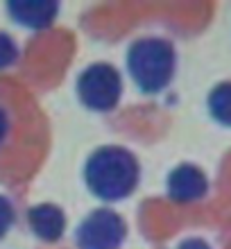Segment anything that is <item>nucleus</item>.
Returning <instances> with one entry per match:
<instances>
[{
	"label": "nucleus",
	"mask_w": 231,
	"mask_h": 249,
	"mask_svg": "<svg viewBox=\"0 0 231 249\" xmlns=\"http://www.w3.org/2000/svg\"><path fill=\"white\" fill-rule=\"evenodd\" d=\"M141 165L127 147L102 145L86 159L84 184L102 202H118L139 186Z\"/></svg>",
	"instance_id": "1"
},
{
	"label": "nucleus",
	"mask_w": 231,
	"mask_h": 249,
	"mask_svg": "<svg viewBox=\"0 0 231 249\" xmlns=\"http://www.w3.org/2000/svg\"><path fill=\"white\" fill-rule=\"evenodd\" d=\"M175 249H213V247L206 243L204 238H186Z\"/></svg>",
	"instance_id": "11"
},
{
	"label": "nucleus",
	"mask_w": 231,
	"mask_h": 249,
	"mask_svg": "<svg viewBox=\"0 0 231 249\" xmlns=\"http://www.w3.org/2000/svg\"><path fill=\"white\" fill-rule=\"evenodd\" d=\"M77 95L91 111H111L123 95V77L116 66L95 61L77 77Z\"/></svg>",
	"instance_id": "3"
},
{
	"label": "nucleus",
	"mask_w": 231,
	"mask_h": 249,
	"mask_svg": "<svg viewBox=\"0 0 231 249\" xmlns=\"http://www.w3.org/2000/svg\"><path fill=\"white\" fill-rule=\"evenodd\" d=\"M14 217H16V213H14L12 202H9L5 195H0V238L12 229Z\"/></svg>",
	"instance_id": "10"
},
{
	"label": "nucleus",
	"mask_w": 231,
	"mask_h": 249,
	"mask_svg": "<svg viewBox=\"0 0 231 249\" xmlns=\"http://www.w3.org/2000/svg\"><path fill=\"white\" fill-rule=\"evenodd\" d=\"M27 224L39 240L57 243L66 231V215L57 204H36L27 211Z\"/></svg>",
	"instance_id": "7"
},
{
	"label": "nucleus",
	"mask_w": 231,
	"mask_h": 249,
	"mask_svg": "<svg viewBox=\"0 0 231 249\" xmlns=\"http://www.w3.org/2000/svg\"><path fill=\"white\" fill-rule=\"evenodd\" d=\"M59 5L54 0H9L7 12L14 23H18L30 30H43L50 27L57 18Z\"/></svg>",
	"instance_id": "6"
},
{
	"label": "nucleus",
	"mask_w": 231,
	"mask_h": 249,
	"mask_svg": "<svg viewBox=\"0 0 231 249\" xmlns=\"http://www.w3.org/2000/svg\"><path fill=\"white\" fill-rule=\"evenodd\" d=\"M177 53L163 36H141L127 48V71L139 91L154 95L161 93L175 77Z\"/></svg>",
	"instance_id": "2"
},
{
	"label": "nucleus",
	"mask_w": 231,
	"mask_h": 249,
	"mask_svg": "<svg viewBox=\"0 0 231 249\" xmlns=\"http://www.w3.org/2000/svg\"><path fill=\"white\" fill-rule=\"evenodd\" d=\"M125 238V220L111 209L91 211L75 229V243L79 249H120Z\"/></svg>",
	"instance_id": "4"
},
{
	"label": "nucleus",
	"mask_w": 231,
	"mask_h": 249,
	"mask_svg": "<svg viewBox=\"0 0 231 249\" xmlns=\"http://www.w3.org/2000/svg\"><path fill=\"white\" fill-rule=\"evenodd\" d=\"M18 59V46L7 32H0V68L12 66Z\"/></svg>",
	"instance_id": "9"
},
{
	"label": "nucleus",
	"mask_w": 231,
	"mask_h": 249,
	"mask_svg": "<svg viewBox=\"0 0 231 249\" xmlns=\"http://www.w3.org/2000/svg\"><path fill=\"white\" fill-rule=\"evenodd\" d=\"M206 107L215 123L231 127V82H220L213 86L206 98Z\"/></svg>",
	"instance_id": "8"
},
{
	"label": "nucleus",
	"mask_w": 231,
	"mask_h": 249,
	"mask_svg": "<svg viewBox=\"0 0 231 249\" xmlns=\"http://www.w3.org/2000/svg\"><path fill=\"white\" fill-rule=\"evenodd\" d=\"M165 190H168V197L179 204L197 202L209 190V179L197 165L179 163L177 168H172L165 179Z\"/></svg>",
	"instance_id": "5"
},
{
	"label": "nucleus",
	"mask_w": 231,
	"mask_h": 249,
	"mask_svg": "<svg viewBox=\"0 0 231 249\" xmlns=\"http://www.w3.org/2000/svg\"><path fill=\"white\" fill-rule=\"evenodd\" d=\"M7 131H9V118H7V111L0 107V143L5 141Z\"/></svg>",
	"instance_id": "12"
}]
</instances>
